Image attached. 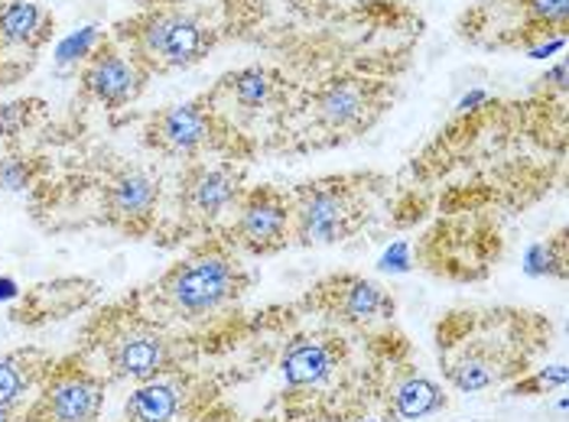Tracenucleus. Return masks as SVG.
Wrapping results in <instances>:
<instances>
[{"label":"nucleus","instance_id":"1","mask_svg":"<svg viewBox=\"0 0 569 422\" xmlns=\"http://www.w3.org/2000/svg\"><path fill=\"white\" fill-rule=\"evenodd\" d=\"M248 287L251 277L234 257V248L228 241H209L163 273V280L157 283V295L179 319L196 322L241 299Z\"/></svg>","mask_w":569,"mask_h":422},{"label":"nucleus","instance_id":"2","mask_svg":"<svg viewBox=\"0 0 569 422\" xmlns=\"http://www.w3.org/2000/svg\"><path fill=\"white\" fill-rule=\"evenodd\" d=\"M569 0H482L459 20V37L482 49H533L567 40Z\"/></svg>","mask_w":569,"mask_h":422},{"label":"nucleus","instance_id":"3","mask_svg":"<svg viewBox=\"0 0 569 422\" xmlns=\"http://www.w3.org/2000/svg\"><path fill=\"white\" fill-rule=\"evenodd\" d=\"M371 175H326L297 185L293 195V238L303 248H329L351 238L368 214Z\"/></svg>","mask_w":569,"mask_h":422},{"label":"nucleus","instance_id":"4","mask_svg":"<svg viewBox=\"0 0 569 422\" xmlns=\"http://www.w3.org/2000/svg\"><path fill=\"white\" fill-rule=\"evenodd\" d=\"M114 40L121 42L150 76L170 72V69H189L212 49V33L199 20L176 13V10H150L137 20H128L118 27Z\"/></svg>","mask_w":569,"mask_h":422},{"label":"nucleus","instance_id":"5","mask_svg":"<svg viewBox=\"0 0 569 422\" xmlns=\"http://www.w3.org/2000/svg\"><path fill=\"white\" fill-rule=\"evenodd\" d=\"M388 108V84L342 76L319 84L309 98L312 124L336 137H358Z\"/></svg>","mask_w":569,"mask_h":422},{"label":"nucleus","instance_id":"6","mask_svg":"<svg viewBox=\"0 0 569 422\" xmlns=\"http://www.w3.org/2000/svg\"><path fill=\"white\" fill-rule=\"evenodd\" d=\"M293 238V195L277 185L244 189L238 218L228 231V244L238 251L267 257L283 251Z\"/></svg>","mask_w":569,"mask_h":422},{"label":"nucleus","instance_id":"7","mask_svg":"<svg viewBox=\"0 0 569 422\" xmlns=\"http://www.w3.org/2000/svg\"><path fill=\"white\" fill-rule=\"evenodd\" d=\"M224 133V121H221L219 108H212V98L206 101H186V104H173L163 108L160 114L150 118L147 124V147L173 157V160H192L212 147L221 143Z\"/></svg>","mask_w":569,"mask_h":422},{"label":"nucleus","instance_id":"8","mask_svg":"<svg viewBox=\"0 0 569 422\" xmlns=\"http://www.w3.org/2000/svg\"><path fill=\"white\" fill-rule=\"evenodd\" d=\"M104 406L101 380L79 361H66L52 368L40 383V396L33 400L27 422H98Z\"/></svg>","mask_w":569,"mask_h":422},{"label":"nucleus","instance_id":"9","mask_svg":"<svg viewBox=\"0 0 569 422\" xmlns=\"http://www.w3.org/2000/svg\"><path fill=\"white\" fill-rule=\"evenodd\" d=\"M147 79L150 72L114 37L111 40L101 37V42L88 52V59L82 62V76H79L88 98H94L98 104L111 111L137 101Z\"/></svg>","mask_w":569,"mask_h":422},{"label":"nucleus","instance_id":"10","mask_svg":"<svg viewBox=\"0 0 569 422\" xmlns=\"http://www.w3.org/2000/svg\"><path fill=\"white\" fill-rule=\"evenodd\" d=\"M52 37V17L40 3L7 0L0 3V84L20 82L33 62L40 46Z\"/></svg>","mask_w":569,"mask_h":422},{"label":"nucleus","instance_id":"11","mask_svg":"<svg viewBox=\"0 0 569 422\" xmlns=\"http://www.w3.org/2000/svg\"><path fill=\"white\" fill-rule=\"evenodd\" d=\"M244 172L234 163H189L179 179V205L182 214L209 228L224 211L241 202L244 195Z\"/></svg>","mask_w":569,"mask_h":422},{"label":"nucleus","instance_id":"12","mask_svg":"<svg viewBox=\"0 0 569 422\" xmlns=\"http://www.w3.org/2000/svg\"><path fill=\"white\" fill-rule=\"evenodd\" d=\"M309 302L339 319L342 325H371L378 319H391L395 315V299L385 287H378L375 280H365V277H355V273H342V277H332L326 283H319Z\"/></svg>","mask_w":569,"mask_h":422},{"label":"nucleus","instance_id":"13","mask_svg":"<svg viewBox=\"0 0 569 422\" xmlns=\"http://www.w3.org/2000/svg\"><path fill=\"white\" fill-rule=\"evenodd\" d=\"M104 358L114 371V378L137 380L147 383L153 378H163L173 371V351L170 341L160 335L157 329H147L140 322H131L118 329L114 335L104 341Z\"/></svg>","mask_w":569,"mask_h":422},{"label":"nucleus","instance_id":"14","mask_svg":"<svg viewBox=\"0 0 569 422\" xmlns=\"http://www.w3.org/2000/svg\"><path fill=\"white\" fill-rule=\"evenodd\" d=\"M160 205V185L140 172V169H124L104 185V218L111 228L124 234H147Z\"/></svg>","mask_w":569,"mask_h":422},{"label":"nucleus","instance_id":"15","mask_svg":"<svg viewBox=\"0 0 569 422\" xmlns=\"http://www.w3.org/2000/svg\"><path fill=\"white\" fill-rule=\"evenodd\" d=\"M342 358V344L329 335H307L297 338L283 358H280V371L287 386L303 390V386H319L322 380L329 378L339 368Z\"/></svg>","mask_w":569,"mask_h":422},{"label":"nucleus","instance_id":"16","mask_svg":"<svg viewBox=\"0 0 569 422\" xmlns=\"http://www.w3.org/2000/svg\"><path fill=\"white\" fill-rule=\"evenodd\" d=\"M186 383L179 378H153L131 393L124 416L128 422H176L186 406Z\"/></svg>","mask_w":569,"mask_h":422},{"label":"nucleus","instance_id":"17","mask_svg":"<svg viewBox=\"0 0 569 422\" xmlns=\"http://www.w3.org/2000/svg\"><path fill=\"white\" fill-rule=\"evenodd\" d=\"M49 371L52 358L37 348L0 354V406L13 410V403H20L33 386H40Z\"/></svg>","mask_w":569,"mask_h":422},{"label":"nucleus","instance_id":"18","mask_svg":"<svg viewBox=\"0 0 569 422\" xmlns=\"http://www.w3.org/2000/svg\"><path fill=\"white\" fill-rule=\"evenodd\" d=\"M280 76L267 66H248V69H238L231 76H224L219 84V91H228L231 94V104H238L241 111L254 114L267 108L277 91H280Z\"/></svg>","mask_w":569,"mask_h":422},{"label":"nucleus","instance_id":"19","mask_svg":"<svg viewBox=\"0 0 569 422\" xmlns=\"http://www.w3.org/2000/svg\"><path fill=\"white\" fill-rule=\"evenodd\" d=\"M446 396L433 380L420 378V374H410L395 386L391 393V410H395L397 420H423V416H433L437 410H442Z\"/></svg>","mask_w":569,"mask_h":422},{"label":"nucleus","instance_id":"20","mask_svg":"<svg viewBox=\"0 0 569 422\" xmlns=\"http://www.w3.org/2000/svg\"><path fill=\"white\" fill-rule=\"evenodd\" d=\"M527 277H567V234L560 231L547 244H533L525 257Z\"/></svg>","mask_w":569,"mask_h":422},{"label":"nucleus","instance_id":"21","mask_svg":"<svg viewBox=\"0 0 569 422\" xmlns=\"http://www.w3.org/2000/svg\"><path fill=\"white\" fill-rule=\"evenodd\" d=\"M43 111V101H13V104H0V137L13 140L17 133H23L33 124V118Z\"/></svg>","mask_w":569,"mask_h":422},{"label":"nucleus","instance_id":"22","mask_svg":"<svg viewBox=\"0 0 569 422\" xmlns=\"http://www.w3.org/2000/svg\"><path fill=\"white\" fill-rule=\"evenodd\" d=\"M567 383V368L557 364V368H540L533 378L518 380L515 383V393L518 396H537V393H547V390H560Z\"/></svg>","mask_w":569,"mask_h":422},{"label":"nucleus","instance_id":"23","mask_svg":"<svg viewBox=\"0 0 569 422\" xmlns=\"http://www.w3.org/2000/svg\"><path fill=\"white\" fill-rule=\"evenodd\" d=\"M33 182V163L23 157H7L0 160V189L7 192H20Z\"/></svg>","mask_w":569,"mask_h":422},{"label":"nucleus","instance_id":"24","mask_svg":"<svg viewBox=\"0 0 569 422\" xmlns=\"http://www.w3.org/2000/svg\"><path fill=\"white\" fill-rule=\"evenodd\" d=\"M378 267H381V270H391V273H407V270L413 267V260H410V244H407V241L391 244L388 251L381 253Z\"/></svg>","mask_w":569,"mask_h":422},{"label":"nucleus","instance_id":"25","mask_svg":"<svg viewBox=\"0 0 569 422\" xmlns=\"http://www.w3.org/2000/svg\"><path fill=\"white\" fill-rule=\"evenodd\" d=\"M17 295H20V290H17V283L3 277V280H0V299H17Z\"/></svg>","mask_w":569,"mask_h":422},{"label":"nucleus","instance_id":"26","mask_svg":"<svg viewBox=\"0 0 569 422\" xmlns=\"http://www.w3.org/2000/svg\"><path fill=\"white\" fill-rule=\"evenodd\" d=\"M0 422H10V410L7 406H0Z\"/></svg>","mask_w":569,"mask_h":422},{"label":"nucleus","instance_id":"27","mask_svg":"<svg viewBox=\"0 0 569 422\" xmlns=\"http://www.w3.org/2000/svg\"><path fill=\"white\" fill-rule=\"evenodd\" d=\"M361 422H378V420H361Z\"/></svg>","mask_w":569,"mask_h":422},{"label":"nucleus","instance_id":"28","mask_svg":"<svg viewBox=\"0 0 569 422\" xmlns=\"http://www.w3.org/2000/svg\"><path fill=\"white\" fill-rule=\"evenodd\" d=\"M0 3H7V0H0Z\"/></svg>","mask_w":569,"mask_h":422}]
</instances>
